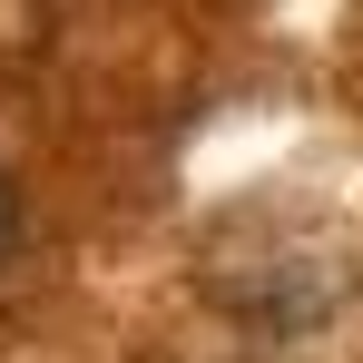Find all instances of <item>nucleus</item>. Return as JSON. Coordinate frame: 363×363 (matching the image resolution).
<instances>
[{
    "label": "nucleus",
    "instance_id": "obj_1",
    "mask_svg": "<svg viewBox=\"0 0 363 363\" xmlns=\"http://www.w3.org/2000/svg\"><path fill=\"white\" fill-rule=\"evenodd\" d=\"M10 245H20V186L0 177V255H10Z\"/></svg>",
    "mask_w": 363,
    "mask_h": 363
}]
</instances>
